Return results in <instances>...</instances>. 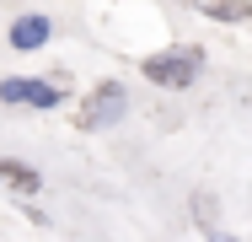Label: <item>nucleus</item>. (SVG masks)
<instances>
[{"label": "nucleus", "instance_id": "4", "mask_svg": "<svg viewBox=\"0 0 252 242\" xmlns=\"http://www.w3.org/2000/svg\"><path fill=\"white\" fill-rule=\"evenodd\" d=\"M49 16H16L11 22V48H43L49 43Z\"/></svg>", "mask_w": 252, "mask_h": 242}, {"label": "nucleus", "instance_id": "7", "mask_svg": "<svg viewBox=\"0 0 252 242\" xmlns=\"http://www.w3.org/2000/svg\"><path fill=\"white\" fill-rule=\"evenodd\" d=\"M193 204H199V226H204V232H215V226H220V221H215V199H209V194H199Z\"/></svg>", "mask_w": 252, "mask_h": 242}, {"label": "nucleus", "instance_id": "5", "mask_svg": "<svg viewBox=\"0 0 252 242\" xmlns=\"http://www.w3.org/2000/svg\"><path fill=\"white\" fill-rule=\"evenodd\" d=\"M0 183L16 189V194H38V189H43V172L27 167V161H0Z\"/></svg>", "mask_w": 252, "mask_h": 242}, {"label": "nucleus", "instance_id": "1", "mask_svg": "<svg viewBox=\"0 0 252 242\" xmlns=\"http://www.w3.org/2000/svg\"><path fill=\"white\" fill-rule=\"evenodd\" d=\"M199 70H204V54H199V48H188V43H172V48H161V54H151V59L140 65V76L156 81V86H166V92L193 86Z\"/></svg>", "mask_w": 252, "mask_h": 242}, {"label": "nucleus", "instance_id": "3", "mask_svg": "<svg viewBox=\"0 0 252 242\" xmlns=\"http://www.w3.org/2000/svg\"><path fill=\"white\" fill-rule=\"evenodd\" d=\"M124 113H129V92H124V81H102L97 92L81 102V129H113Z\"/></svg>", "mask_w": 252, "mask_h": 242}, {"label": "nucleus", "instance_id": "6", "mask_svg": "<svg viewBox=\"0 0 252 242\" xmlns=\"http://www.w3.org/2000/svg\"><path fill=\"white\" fill-rule=\"evenodd\" d=\"M193 11L215 16V22H247V16H252V0H193Z\"/></svg>", "mask_w": 252, "mask_h": 242}, {"label": "nucleus", "instance_id": "2", "mask_svg": "<svg viewBox=\"0 0 252 242\" xmlns=\"http://www.w3.org/2000/svg\"><path fill=\"white\" fill-rule=\"evenodd\" d=\"M0 102L49 113V108L64 102V81H59V76H5V81H0Z\"/></svg>", "mask_w": 252, "mask_h": 242}]
</instances>
